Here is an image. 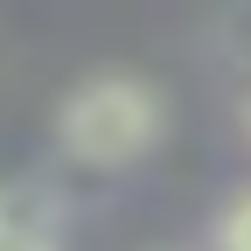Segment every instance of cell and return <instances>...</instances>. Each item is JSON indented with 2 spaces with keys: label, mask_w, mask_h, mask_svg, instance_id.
<instances>
[{
  "label": "cell",
  "mask_w": 251,
  "mask_h": 251,
  "mask_svg": "<svg viewBox=\"0 0 251 251\" xmlns=\"http://www.w3.org/2000/svg\"><path fill=\"white\" fill-rule=\"evenodd\" d=\"M63 147L77 153L84 168H126L161 140V98L140 84V77H91L63 98V119H56Z\"/></svg>",
  "instance_id": "1"
},
{
  "label": "cell",
  "mask_w": 251,
  "mask_h": 251,
  "mask_svg": "<svg viewBox=\"0 0 251 251\" xmlns=\"http://www.w3.org/2000/svg\"><path fill=\"white\" fill-rule=\"evenodd\" d=\"M0 251H56V209L35 188L0 181Z\"/></svg>",
  "instance_id": "2"
},
{
  "label": "cell",
  "mask_w": 251,
  "mask_h": 251,
  "mask_svg": "<svg viewBox=\"0 0 251 251\" xmlns=\"http://www.w3.org/2000/svg\"><path fill=\"white\" fill-rule=\"evenodd\" d=\"M224 251H251V196L224 216Z\"/></svg>",
  "instance_id": "3"
}]
</instances>
